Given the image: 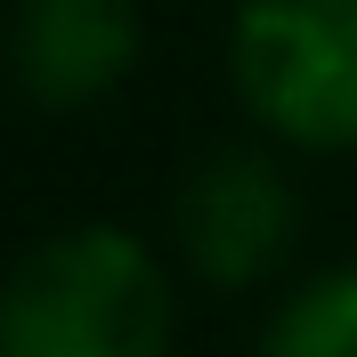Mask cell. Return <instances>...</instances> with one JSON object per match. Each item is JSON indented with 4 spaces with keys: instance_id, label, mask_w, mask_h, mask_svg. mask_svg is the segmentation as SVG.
Segmentation results:
<instances>
[{
    "instance_id": "277c9868",
    "label": "cell",
    "mask_w": 357,
    "mask_h": 357,
    "mask_svg": "<svg viewBox=\"0 0 357 357\" xmlns=\"http://www.w3.org/2000/svg\"><path fill=\"white\" fill-rule=\"evenodd\" d=\"M146 57L138 0H17L8 8V82L41 114H89L122 98Z\"/></svg>"
},
{
    "instance_id": "5b68a950",
    "label": "cell",
    "mask_w": 357,
    "mask_h": 357,
    "mask_svg": "<svg viewBox=\"0 0 357 357\" xmlns=\"http://www.w3.org/2000/svg\"><path fill=\"white\" fill-rule=\"evenodd\" d=\"M252 357H357V260H325L276 292Z\"/></svg>"
},
{
    "instance_id": "3957f363",
    "label": "cell",
    "mask_w": 357,
    "mask_h": 357,
    "mask_svg": "<svg viewBox=\"0 0 357 357\" xmlns=\"http://www.w3.org/2000/svg\"><path fill=\"white\" fill-rule=\"evenodd\" d=\"M309 203L276 138H220L171 187V260L203 292H260L292 276Z\"/></svg>"
},
{
    "instance_id": "7a4b0ae2",
    "label": "cell",
    "mask_w": 357,
    "mask_h": 357,
    "mask_svg": "<svg viewBox=\"0 0 357 357\" xmlns=\"http://www.w3.org/2000/svg\"><path fill=\"white\" fill-rule=\"evenodd\" d=\"M227 89L284 155H357V0H236Z\"/></svg>"
},
{
    "instance_id": "6da1fadb",
    "label": "cell",
    "mask_w": 357,
    "mask_h": 357,
    "mask_svg": "<svg viewBox=\"0 0 357 357\" xmlns=\"http://www.w3.org/2000/svg\"><path fill=\"white\" fill-rule=\"evenodd\" d=\"M178 260L122 220H73L0 276V357H171Z\"/></svg>"
}]
</instances>
